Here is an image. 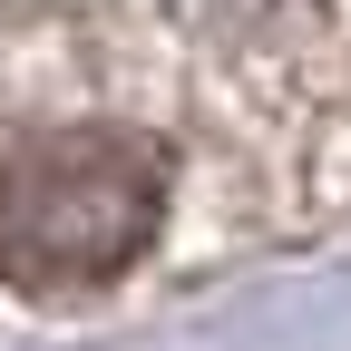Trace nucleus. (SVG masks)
<instances>
[{
    "instance_id": "1",
    "label": "nucleus",
    "mask_w": 351,
    "mask_h": 351,
    "mask_svg": "<svg viewBox=\"0 0 351 351\" xmlns=\"http://www.w3.org/2000/svg\"><path fill=\"white\" fill-rule=\"evenodd\" d=\"M156 205H166L156 147L117 137V127L39 137L0 166V263H10V283H39V293L108 283L117 263L147 254Z\"/></svg>"
}]
</instances>
